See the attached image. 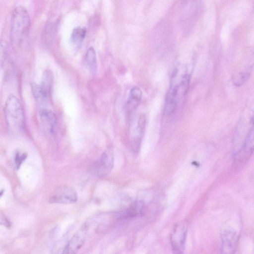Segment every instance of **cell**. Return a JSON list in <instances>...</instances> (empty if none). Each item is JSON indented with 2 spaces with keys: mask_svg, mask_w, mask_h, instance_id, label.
I'll list each match as a JSON object with an SVG mask.
<instances>
[{
  "mask_svg": "<svg viewBox=\"0 0 254 254\" xmlns=\"http://www.w3.org/2000/svg\"><path fill=\"white\" fill-rule=\"evenodd\" d=\"M30 25V17L27 9L22 6L16 7L12 12L11 37L13 44L18 46L25 40Z\"/></svg>",
  "mask_w": 254,
  "mask_h": 254,
  "instance_id": "1",
  "label": "cell"
},
{
  "mask_svg": "<svg viewBox=\"0 0 254 254\" xmlns=\"http://www.w3.org/2000/svg\"><path fill=\"white\" fill-rule=\"evenodd\" d=\"M4 113L8 125L12 128L21 130L24 129V111L19 99L14 95L7 97L4 106Z\"/></svg>",
  "mask_w": 254,
  "mask_h": 254,
  "instance_id": "2",
  "label": "cell"
},
{
  "mask_svg": "<svg viewBox=\"0 0 254 254\" xmlns=\"http://www.w3.org/2000/svg\"><path fill=\"white\" fill-rule=\"evenodd\" d=\"M113 165V152L112 149H108L101 154L99 159L92 165L90 170L96 176L103 177L110 173Z\"/></svg>",
  "mask_w": 254,
  "mask_h": 254,
  "instance_id": "3",
  "label": "cell"
},
{
  "mask_svg": "<svg viewBox=\"0 0 254 254\" xmlns=\"http://www.w3.org/2000/svg\"><path fill=\"white\" fill-rule=\"evenodd\" d=\"M187 227L184 223L177 224L171 234V245L174 254H184Z\"/></svg>",
  "mask_w": 254,
  "mask_h": 254,
  "instance_id": "4",
  "label": "cell"
},
{
  "mask_svg": "<svg viewBox=\"0 0 254 254\" xmlns=\"http://www.w3.org/2000/svg\"><path fill=\"white\" fill-rule=\"evenodd\" d=\"M88 229L86 223L83 224L72 236L61 254H76L85 241Z\"/></svg>",
  "mask_w": 254,
  "mask_h": 254,
  "instance_id": "5",
  "label": "cell"
},
{
  "mask_svg": "<svg viewBox=\"0 0 254 254\" xmlns=\"http://www.w3.org/2000/svg\"><path fill=\"white\" fill-rule=\"evenodd\" d=\"M77 200V194L74 189L67 186L58 187L55 190L50 198L54 203L70 204Z\"/></svg>",
  "mask_w": 254,
  "mask_h": 254,
  "instance_id": "6",
  "label": "cell"
},
{
  "mask_svg": "<svg viewBox=\"0 0 254 254\" xmlns=\"http://www.w3.org/2000/svg\"><path fill=\"white\" fill-rule=\"evenodd\" d=\"M238 241L237 232L233 229L226 228L221 234L222 254H235Z\"/></svg>",
  "mask_w": 254,
  "mask_h": 254,
  "instance_id": "7",
  "label": "cell"
},
{
  "mask_svg": "<svg viewBox=\"0 0 254 254\" xmlns=\"http://www.w3.org/2000/svg\"><path fill=\"white\" fill-rule=\"evenodd\" d=\"M180 94L182 95L178 83L172 81L165 100L164 112L165 115H170L174 113L177 107Z\"/></svg>",
  "mask_w": 254,
  "mask_h": 254,
  "instance_id": "8",
  "label": "cell"
},
{
  "mask_svg": "<svg viewBox=\"0 0 254 254\" xmlns=\"http://www.w3.org/2000/svg\"><path fill=\"white\" fill-rule=\"evenodd\" d=\"M40 119L44 129L49 134H53L56 126L57 118L51 110L42 109L40 111Z\"/></svg>",
  "mask_w": 254,
  "mask_h": 254,
  "instance_id": "9",
  "label": "cell"
},
{
  "mask_svg": "<svg viewBox=\"0 0 254 254\" xmlns=\"http://www.w3.org/2000/svg\"><path fill=\"white\" fill-rule=\"evenodd\" d=\"M143 207L142 202H135L129 207L120 212L118 215V217L120 219L135 217L141 213Z\"/></svg>",
  "mask_w": 254,
  "mask_h": 254,
  "instance_id": "10",
  "label": "cell"
},
{
  "mask_svg": "<svg viewBox=\"0 0 254 254\" xmlns=\"http://www.w3.org/2000/svg\"><path fill=\"white\" fill-rule=\"evenodd\" d=\"M142 96V92L138 87H133L130 91L127 102V109L130 111L134 109L139 104Z\"/></svg>",
  "mask_w": 254,
  "mask_h": 254,
  "instance_id": "11",
  "label": "cell"
},
{
  "mask_svg": "<svg viewBox=\"0 0 254 254\" xmlns=\"http://www.w3.org/2000/svg\"><path fill=\"white\" fill-rule=\"evenodd\" d=\"M53 83V74L50 70L44 71L42 77V80L40 87L44 92L47 95H49Z\"/></svg>",
  "mask_w": 254,
  "mask_h": 254,
  "instance_id": "12",
  "label": "cell"
},
{
  "mask_svg": "<svg viewBox=\"0 0 254 254\" xmlns=\"http://www.w3.org/2000/svg\"><path fill=\"white\" fill-rule=\"evenodd\" d=\"M85 61L90 70L95 71L97 68V61L96 52L93 47H90L87 50Z\"/></svg>",
  "mask_w": 254,
  "mask_h": 254,
  "instance_id": "13",
  "label": "cell"
},
{
  "mask_svg": "<svg viewBox=\"0 0 254 254\" xmlns=\"http://www.w3.org/2000/svg\"><path fill=\"white\" fill-rule=\"evenodd\" d=\"M86 33V29L85 27L77 26L75 27L72 32L71 40L76 45H80L85 38Z\"/></svg>",
  "mask_w": 254,
  "mask_h": 254,
  "instance_id": "14",
  "label": "cell"
},
{
  "mask_svg": "<svg viewBox=\"0 0 254 254\" xmlns=\"http://www.w3.org/2000/svg\"><path fill=\"white\" fill-rule=\"evenodd\" d=\"M31 86L32 93L36 99L40 101L47 99L49 96L44 92L40 85L35 83H32Z\"/></svg>",
  "mask_w": 254,
  "mask_h": 254,
  "instance_id": "15",
  "label": "cell"
},
{
  "mask_svg": "<svg viewBox=\"0 0 254 254\" xmlns=\"http://www.w3.org/2000/svg\"><path fill=\"white\" fill-rule=\"evenodd\" d=\"M250 76V73L242 72L239 73L234 79V83L237 86H241L246 82Z\"/></svg>",
  "mask_w": 254,
  "mask_h": 254,
  "instance_id": "16",
  "label": "cell"
},
{
  "mask_svg": "<svg viewBox=\"0 0 254 254\" xmlns=\"http://www.w3.org/2000/svg\"><path fill=\"white\" fill-rule=\"evenodd\" d=\"M7 44L5 41L0 43V64L3 63L7 54Z\"/></svg>",
  "mask_w": 254,
  "mask_h": 254,
  "instance_id": "17",
  "label": "cell"
},
{
  "mask_svg": "<svg viewBox=\"0 0 254 254\" xmlns=\"http://www.w3.org/2000/svg\"><path fill=\"white\" fill-rule=\"evenodd\" d=\"M27 157V154L25 153L17 152L15 155V167L18 169L23 162L25 160Z\"/></svg>",
  "mask_w": 254,
  "mask_h": 254,
  "instance_id": "18",
  "label": "cell"
},
{
  "mask_svg": "<svg viewBox=\"0 0 254 254\" xmlns=\"http://www.w3.org/2000/svg\"><path fill=\"white\" fill-rule=\"evenodd\" d=\"M146 123V116L144 114H141L139 116L138 121V128L140 133H142L144 129Z\"/></svg>",
  "mask_w": 254,
  "mask_h": 254,
  "instance_id": "19",
  "label": "cell"
},
{
  "mask_svg": "<svg viewBox=\"0 0 254 254\" xmlns=\"http://www.w3.org/2000/svg\"><path fill=\"white\" fill-rule=\"evenodd\" d=\"M0 225L9 227L10 226V222L4 217L0 215Z\"/></svg>",
  "mask_w": 254,
  "mask_h": 254,
  "instance_id": "20",
  "label": "cell"
},
{
  "mask_svg": "<svg viewBox=\"0 0 254 254\" xmlns=\"http://www.w3.org/2000/svg\"><path fill=\"white\" fill-rule=\"evenodd\" d=\"M3 193V190H0V196Z\"/></svg>",
  "mask_w": 254,
  "mask_h": 254,
  "instance_id": "21",
  "label": "cell"
}]
</instances>
